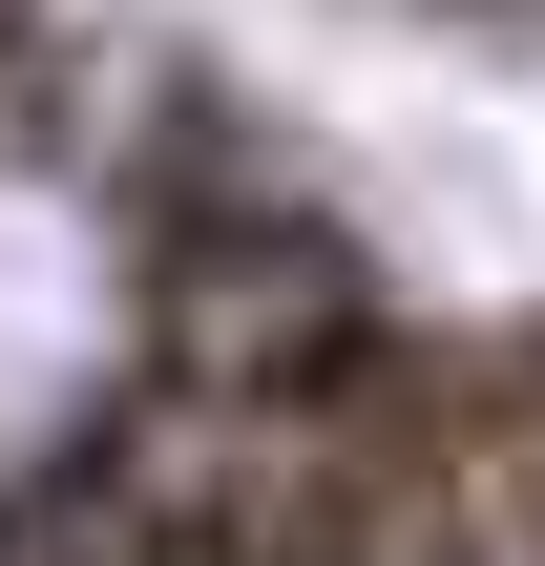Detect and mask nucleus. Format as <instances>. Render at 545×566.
<instances>
[{"mask_svg": "<svg viewBox=\"0 0 545 566\" xmlns=\"http://www.w3.org/2000/svg\"><path fill=\"white\" fill-rule=\"evenodd\" d=\"M441 21H545V0H441Z\"/></svg>", "mask_w": 545, "mask_h": 566, "instance_id": "f257e3e1", "label": "nucleus"}]
</instances>
